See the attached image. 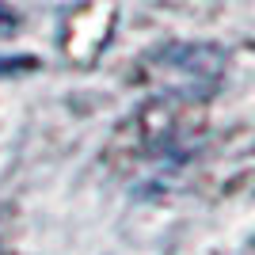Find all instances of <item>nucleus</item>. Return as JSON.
<instances>
[{
	"label": "nucleus",
	"instance_id": "f257e3e1",
	"mask_svg": "<svg viewBox=\"0 0 255 255\" xmlns=\"http://www.w3.org/2000/svg\"><path fill=\"white\" fill-rule=\"evenodd\" d=\"M31 65V57H0V76L15 73V69H27Z\"/></svg>",
	"mask_w": 255,
	"mask_h": 255
}]
</instances>
